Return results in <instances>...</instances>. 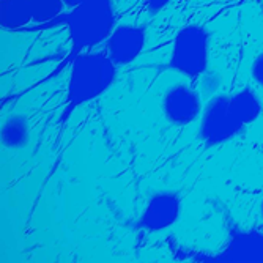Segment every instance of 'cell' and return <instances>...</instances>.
Wrapping results in <instances>:
<instances>
[{
    "instance_id": "1",
    "label": "cell",
    "mask_w": 263,
    "mask_h": 263,
    "mask_svg": "<svg viewBox=\"0 0 263 263\" xmlns=\"http://www.w3.org/2000/svg\"><path fill=\"white\" fill-rule=\"evenodd\" d=\"M117 78L118 66L106 52L84 51L71 57L62 122H65V118H68L74 109L106 95Z\"/></svg>"
},
{
    "instance_id": "2",
    "label": "cell",
    "mask_w": 263,
    "mask_h": 263,
    "mask_svg": "<svg viewBox=\"0 0 263 263\" xmlns=\"http://www.w3.org/2000/svg\"><path fill=\"white\" fill-rule=\"evenodd\" d=\"M71 43V57L91 51L110 36L117 27L114 0H85L62 16Z\"/></svg>"
},
{
    "instance_id": "3",
    "label": "cell",
    "mask_w": 263,
    "mask_h": 263,
    "mask_svg": "<svg viewBox=\"0 0 263 263\" xmlns=\"http://www.w3.org/2000/svg\"><path fill=\"white\" fill-rule=\"evenodd\" d=\"M210 44L211 35L206 27L200 24H187L175 33L171 55L164 68L189 81L200 79L208 71Z\"/></svg>"
},
{
    "instance_id": "4",
    "label": "cell",
    "mask_w": 263,
    "mask_h": 263,
    "mask_svg": "<svg viewBox=\"0 0 263 263\" xmlns=\"http://www.w3.org/2000/svg\"><path fill=\"white\" fill-rule=\"evenodd\" d=\"M245 128L229 107V95H213L199 118L197 137L205 148H214L241 136Z\"/></svg>"
},
{
    "instance_id": "5",
    "label": "cell",
    "mask_w": 263,
    "mask_h": 263,
    "mask_svg": "<svg viewBox=\"0 0 263 263\" xmlns=\"http://www.w3.org/2000/svg\"><path fill=\"white\" fill-rule=\"evenodd\" d=\"M183 214V197L177 191L162 189L152 194L136 221V229L143 233H161L172 229Z\"/></svg>"
},
{
    "instance_id": "6",
    "label": "cell",
    "mask_w": 263,
    "mask_h": 263,
    "mask_svg": "<svg viewBox=\"0 0 263 263\" xmlns=\"http://www.w3.org/2000/svg\"><path fill=\"white\" fill-rule=\"evenodd\" d=\"M161 110L171 125L178 128L189 126L191 123L197 122L202 115V95L187 84H174L162 95Z\"/></svg>"
},
{
    "instance_id": "7",
    "label": "cell",
    "mask_w": 263,
    "mask_h": 263,
    "mask_svg": "<svg viewBox=\"0 0 263 263\" xmlns=\"http://www.w3.org/2000/svg\"><path fill=\"white\" fill-rule=\"evenodd\" d=\"M147 46V27L142 24H117L104 43V52L118 66L136 62Z\"/></svg>"
},
{
    "instance_id": "8",
    "label": "cell",
    "mask_w": 263,
    "mask_h": 263,
    "mask_svg": "<svg viewBox=\"0 0 263 263\" xmlns=\"http://www.w3.org/2000/svg\"><path fill=\"white\" fill-rule=\"evenodd\" d=\"M210 261L226 263H263V232L257 229L230 232L224 249Z\"/></svg>"
},
{
    "instance_id": "9",
    "label": "cell",
    "mask_w": 263,
    "mask_h": 263,
    "mask_svg": "<svg viewBox=\"0 0 263 263\" xmlns=\"http://www.w3.org/2000/svg\"><path fill=\"white\" fill-rule=\"evenodd\" d=\"M229 107L232 114L236 117V120L245 126L257 122L263 112V104H261L258 93L249 85L230 95Z\"/></svg>"
},
{
    "instance_id": "10",
    "label": "cell",
    "mask_w": 263,
    "mask_h": 263,
    "mask_svg": "<svg viewBox=\"0 0 263 263\" xmlns=\"http://www.w3.org/2000/svg\"><path fill=\"white\" fill-rule=\"evenodd\" d=\"M32 129L29 118L22 114L10 115L2 125L0 131V140L7 150H22L30 142Z\"/></svg>"
},
{
    "instance_id": "11",
    "label": "cell",
    "mask_w": 263,
    "mask_h": 263,
    "mask_svg": "<svg viewBox=\"0 0 263 263\" xmlns=\"http://www.w3.org/2000/svg\"><path fill=\"white\" fill-rule=\"evenodd\" d=\"M32 21L30 0H0V27L4 30H19Z\"/></svg>"
},
{
    "instance_id": "12",
    "label": "cell",
    "mask_w": 263,
    "mask_h": 263,
    "mask_svg": "<svg viewBox=\"0 0 263 263\" xmlns=\"http://www.w3.org/2000/svg\"><path fill=\"white\" fill-rule=\"evenodd\" d=\"M33 22L44 24L57 19L66 8L63 0H30Z\"/></svg>"
},
{
    "instance_id": "13",
    "label": "cell",
    "mask_w": 263,
    "mask_h": 263,
    "mask_svg": "<svg viewBox=\"0 0 263 263\" xmlns=\"http://www.w3.org/2000/svg\"><path fill=\"white\" fill-rule=\"evenodd\" d=\"M200 81H202L203 91L205 93H211V95L216 91L219 88V85H221V78L216 73H211L210 69L200 76Z\"/></svg>"
},
{
    "instance_id": "14",
    "label": "cell",
    "mask_w": 263,
    "mask_h": 263,
    "mask_svg": "<svg viewBox=\"0 0 263 263\" xmlns=\"http://www.w3.org/2000/svg\"><path fill=\"white\" fill-rule=\"evenodd\" d=\"M251 76H252V81L260 87L263 88V51L258 52L255 55V59L252 60V65H251Z\"/></svg>"
},
{
    "instance_id": "15",
    "label": "cell",
    "mask_w": 263,
    "mask_h": 263,
    "mask_svg": "<svg viewBox=\"0 0 263 263\" xmlns=\"http://www.w3.org/2000/svg\"><path fill=\"white\" fill-rule=\"evenodd\" d=\"M174 0H145V13L148 17H155L162 13Z\"/></svg>"
},
{
    "instance_id": "16",
    "label": "cell",
    "mask_w": 263,
    "mask_h": 263,
    "mask_svg": "<svg viewBox=\"0 0 263 263\" xmlns=\"http://www.w3.org/2000/svg\"><path fill=\"white\" fill-rule=\"evenodd\" d=\"M85 0H63V4H65V7L66 8H76V7H79L81 4H84Z\"/></svg>"
},
{
    "instance_id": "17",
    "label": "cell",
    "mask_w": 263,
    "mask_h": 263,
    "mask_svg": "<svg viewBox=\"0 0 263 263\" xmlns=\"http://www.w3.org/2000/svg\"><path fill=\"white\" fill-rule=\"evenodd\" d=\"M260 214H261V221H263V197H261V202H260Z\"/></svg>"
}]
</instances>
